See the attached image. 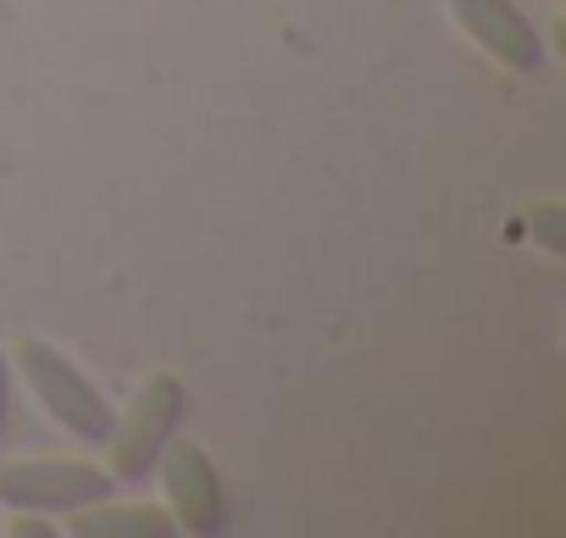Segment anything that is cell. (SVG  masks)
I'll use <instances>...</instances> for the list:
<instances>
[{
	"instance_id": "7a4b0ae2",
	"label": "cell",
	"mask_w": 566,
	"mask_h": 538,
	"mask_svg": "<svg viewBox=\"0 0 566 538\" xmlns=\"http://www.w3.org/2000/svg\"><path fill=\"white\" fill-rule=\"evenodd\" d=\"M18 367H23V378H29V389L40 394V405L73 433V439H90V444H106V433H112V405L90 389V378L56 350V345H45V339H23L18 345Z\"/></svg>"
},
{
	"instance_id": "52a82bcc",
	"label": "cell",
	"mask_w": 566,
	"mask_h": 538,
	"mask_svg": "<svg viewBox=\"0 0 566 538\" xmlns=\"http://www.w3.org/2000/svg\"><path fill=\"white\" fill-rule=\"evenodd\" d=\"M533 233H538L544 250H566V239H560V205H538L533 211Z\"/></svg>"
},
{
	"instance_id": "6da1fadb",
	"label": "cell",
	"mask_w": 566,
	"mask_h": 538,
	"mask_svg": "<svg viewBox=\"0 0 566 538\" xmlns=\"http://www.w3.org/2000/svg\"><path fill=\"white\" fill-rule=\"evenodd\" d=\"M184 422V383L172 372H156L123 411V422H112L106 450H112V477L123 483H145L156 472V455L167 450V439Z\"/></svg>"
},
{
	"instance_id": "ba28073f",
	"label": "cell",
	"mask_w": 566,
	"mask_h": 538,
	"mask_svg": "<svg viewBox=\"0 0 566 538\" xmlns=\"http://www.w3.org/2000/svg\"><path fill=\"white\" fill-rule=\"evenodd\" d=\"M7 416H12V367L0 356V439H7Z\"/></svg>"
},
{
	"instance_id": "5b68a950",
	"label": "cell",
	"mask_w": 566,
	"mask_h": 538,
	"mask_svg": "<svg viewBox=\"0 0 566 538\" xmlns=\"http://www.w3.org/2000/svg\"><path fill=\"white\" fill-rule=\"evenodd\" d=\"M455 23L511 73H538L544 67V51H538V34L533 23L511 7V0H450Z\"/></svg>"
},
{
	"instance_id": "277c9868",
	"label": "cell",
	"mask_w": 566,
	"mask_h": 538,
	"mask_svg": "<svg viewBox=\"0 0 566 538\" xmlns=\"http://www.w3.org/2000/svg\"><path fill=\"white\" fill-rule=\"evenodd\" d=\"M161 477H167V505H172V521L195 538H217L228 527V505H222V483H217V466L200 444L189 439H167V450L156 455Z\"/></svg>"
},
{
	"instance_id": "3957f363",
	"label": "cell",
	"mask_w": 566,
	"mask_h": 538,
	"mask_svg": "<svg viewBox=\"0 0 566 538\" xmlns=\"http://www.w3.org/2000/svg\"><path fill=\"white\" fill-rule=\"evenodd\" d=\"M117 477L90 461H12L0 466V505L12 510H78L112 499Z\"/></svg>"
},
{
	"instance_id": "8992f818",
	"label": "cell",
	"mask_w": 566,
	"mask_h": 538,
	"mask_svg": "<svg viewBox=\"0 0 566 538\" xmlns=\"http://www.w3.org/2000/svg\"><path fill=\"white\" fill-rule=\"evenodd\" d=\"M67 532H78V538H172L178 521L156 505H106V499H95V510L90 505L73 510Z\"/></svg>"
},
{
	"instance_id": "9c48e42d",
	"label": "cell",
	"mask_w": 566,
	"mask_h": 538,
	"mask_svg": "<svg viewBox=\"0 0 566 538\" xmlns=\"http://www.w3.org/2000/svg\"><path fill=\"white\" fill-rule=\"evenodd\" d=\"M12 532H18V538H51V521H40V516H23Z\"/></svg>"
}]
</instances>
